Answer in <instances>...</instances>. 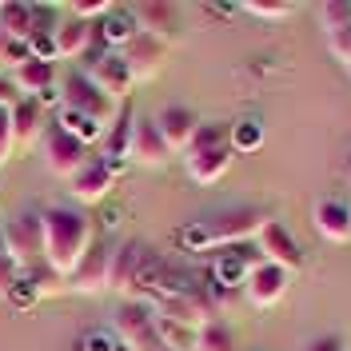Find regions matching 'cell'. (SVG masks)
Here are the masks:
<instances>
[{
  "label": "cell",
  "mask_w": 351,
  "mask_h": 351,
  "mask_svg": "<svg viewBox=\"0 0 351 351\" xmlns=\"http://www.w3.org/2000/svg\"><path fill=\"white\" fill-rule=\"evenodd\" d=\"M132 124H136V116H132L128 108H120V112H116V120L108 124V132H104V160H108L116 172H120V168H124V160H128Z\"/></svg>",
  "instance_id": "24"
},
{
  "label": "cell",
  "mask_w": 351,
  "mask_h": 351,
  "mask_svg": "<svg viewBox=\"0 0 351 351\" xmlns=\"http://www.w3.org/2000/svg\"><path fill=\"white\" fill-rule=\"evenodd\" d=\"M16 100H21V92L12 84V76H0V108H12Z\"/></svg>",
  "instance_id": "37"
},
{
  "label": "cell",
  "mask_w": 351,
  "mask_h": 351,
  "mask_svg": "<svg viewBox=\"0 0 351 351\" xmlns=\"http://www.w3.org/2000/svg\"><path fill=\"white\" fill-rule=\"evenodd\" d=\"M12 84H16L21 96L36 100V96H44L48 88H56V64H48V60H32V56H28V60L12 72Z\"/></svg>",
  "instance_id": "21"
},
{
  "label": "cell",
  "mask_w": 351,
  "mask_h": 351,
  "mask_svg": "<svg viewBox=\"0 0 351 351\" xmlns=\"http://www.w3.org/2000/svg\"><path fill=\"white\" fill-rule=\"evenodd\" d=\"M88 80L100 88L108 100H116V104H124L132 96V88H136V80H132V72H128V64H124L120 52H100V56L88 64Z\"/></svg>",
  "instance_id": "9"
},
{
  "label": "cell",
  "mask_w": 351,
  "mask_h": 351,
  "mask_svg": "<svg viewBox=\"0 0 351 351\" xmlns=\"http://www.w3.org/2000/svg\"><path fill=\"white\" fill-rule=\"evenodd\" d=\"M184 168L196 184H216L219 176L232 168V148H228V132L219 124H199L192 148L184 152Z\"/></svg>",
  "instance_id": "2"
},
{
  "label": "cell",
  "mask_w": 351,
  "mask_h": 351,
  "mask_svg": "<svg viewBox=\"0 0 351 351\" xmlns=\"http://www.w3.org/2000/svg\"><path fill=\"white\" fill-rule=\"evenodd\" d=\"M116 351H128V348H124V343H120V348H116Z\"/></svg>",
  "instance_id": "39"
},
{
  "label": "cell",
  "mask_w": 351,
  "mask_h": 351,
  "mask_svg": "<svg viewBox=\"0 0 351 351\" xmlns=\"http://www.w3.org/2000/svg\"><path fill=\"white\" fill-rule=\"evenodd\" d=\"M140 256H144V247H140V243H124V247H116V252H112V263H108V287H112V291L132 295L136 271H140Z\"/></svg>",
  "instance_id": "23"
},
{
  "label": "cell",
  "mask_w": 351,
  "mask_h": 351,
  "mask_svg": "<svg viewBox=\"0 0 351 351\" xmlns=\"http://www.w3.org/2000/svg\"><path fill=\"white\" fill-rule=\"evenodd\" d=\"M60 96H64V104H60V108L80 112V116H88V120L104 124V128H108L112 120H116V112L124 108V104L108 100L100 88L92 84V80H88V72H72L64 84H60Z\"/></svg>",
  "instance_id": "5"
},
{
  "label": "cell",
  "mask_w": 351,
  "mask_h": 351,
  "mask_svg": "<svg viewBox=\"0 0 351 351\" xmlns=\"http://www.w3.org/2000/svg\"><path fill=\"white\" fill-rule=\"evenodd\" d=\"M196 351H236V335L232 328L223 324V319H208V324H199L196 331Z\"/></svg>",
  "instance_id": "27"
},
{
  "label": "cell",
  "mask_w": 351,
  "mask_h": 351,
  "mask_svg": "<svg viewBox=\"0 0 351 351\" xmlns=\"http://www.w3.org/2000/svg\"><path fill=\"white\" fill-rule=\"evenodd\" d=\"M116 339L128 351H164L160 331H156V311L136 300L120 304V311H116Z\"/></svg>",
  "instance_id": "6"
},
{
  "label": "cell",
  "mask_w": 351,
  "mask_h": 351,
  "mask_svg": "<svg viewBox=\"0 0 351 351\" xmlns=\"http://www.w3.org/2000/svg\"><path fill=\"white\" fill-rule=\"evenodd\" d=\"M156 128L168 140L172 152H188L192 140H196V132H199V116L192 108H184V104H168V108L156 116Z\"/></svg>",
  "instance_id": "13"
},
{
  "label": "cell",
  "mask_w": 351,
  "mask_h": 351,
  "mask_svg": "<svg viewBox=\"0 0 351 351\" xmlns=\"http://www.w3.org/2000/svg\"><path fill=\"white\" fill-rule=\"evenodd\" d=\"M243 12H252V16H267V21H284V16H291V4H284V0H247Z\"/></svg>",
  "instance_id": "30"
},
{
  "label": "cell",
  "mask_w": 351,
  "mask_h": 351,
  "mask_svg": "<svg viewBox=\"0 0 351 351\" xmlns=\"http://www.w3.org/2000/svg\"><path fill=\"white\" fill-rule=\"evenodd\" d=\"M263 144V128H260V120H240V124H232L228 128V148H232V156L236 152H256Z\"/></svg>",
  "instance_id": "28"
},
{
  "label": "cell",
  "mask_w": 351,
  "mask_h": 351,
  "mask_svg": "<svg viewBox=\"0 0 351 351\" xmlns=\"http://www.w3.org/2000/svg\"><path fill=\"white\" fill-rule=\"evenodd\" d=\"M88 160H92V156H88V148L80 144V140H72V136L60 132L56 124H48V128H44V164H48V172H52V176L72 180Z\"/></svg>",
  "instance_id": "7"
},
{
  "label": "cell",
  "mask_w": 351,
  "mask_h": 351,
  "mask_svg": "<svg viewBox=\"0 0 351 351\" xmlns=\"http://www.w3.org/2000/svg\"><path fill=\"white\" fill-rule=\"evenodd\" d=\"M40 223H44V267L52 276L68 280L92 247V219L76 208L56 204V208L40 212Z\"/></svg>",
  "instance_id": "1"
},
{
  "label": "cell",
  "mask_w": 351,
  "mask_h": 351,
  "mask_svg": "<svg viewBox=\"0 0 351 351\" xmlns=\"http://www.w3.org/2000/svg\"><path fill=\"white\" fill-rule=\"evenodd\" d=\"M319 16H324V28L331 32H343V28H351V4H324L319 8Z\"/></svg>",
  "instance_id": "31"
},
{
  "label": "cell",
  "mask_w": 351,
  "mask_h": 351,
  "mask_svg": "<svg viewBox=\"0 0 351 351\" xmlns=\"http://www.w3.org/2000/svg\"><path fill=\"white\" fill-rule=\"evenodd\" d=\"M172 148H168V140L160 136L156 128V116H140L136 124H132V148H128V160L132 164H144V168H160V164H168L172 160Z\"/></svg>",
  "instance_id": "11"
},
{
  "label": "cell",
  "mask_w": 351,
  "mask_h": 351,
  "mask_svg": "<svg viewBox=\"0 0 351 351\" xmlns=\"http://www.w3.org/2000/svg\"><path fill=\"white\" fill-rule=\"evenodd\" d=\"M21 263L8 256V247H4V240H0V300H8L12 295V287H16V280H21Z\"/></svg>",
  "instance_id": "29"
},
{
  "label": "cell",
  "mask_w": 351,
  "mask_h": 351,
  "mask_svg": "<svg viewBox=\"0 0 351 351\" xmlns=\"http://www.w3.org/2000/svg\"><path fill=\"white\" fill-rule=\"evenodd\" d=\"M256 243H260V256L267 263H276V267H284L287 276L291 271H300L304 267V252H300V243H295V236L287 232L280 219H263L260 236H256Z\"/></svg>",
  "instance_id": "8"
},
{
  "label": "cell",
  "mask_w": 351,
  "mask_h": 351,
  "mask_svg": "<svg viewBox=\"0 0 351 351\" xmlns=\"http://www.w3.org/2000/svg\"><path fill=\"white\" fill-rule=\"evenodd\" d=\"M132 16L140 24V32H148V36H156V40H164V44H172L176 36H180V12H176L172 4L152 0V4L132 8Z\"/></svg>",
  "instance_id": "17"
},
{
  "label": "cell",
  "mask_w": 351,
  "mask_h": 351,
  "mask_svg": "<svg viewBox=\"0 0 351 351\" xmlns=\"http://www.w3.org/2000/svg\"><path fill=\"white\" fill-rule=\"evenodd\" d=\"M307 351H343V343H339L335 335H324V339H315V343H307Z\"/></svg>",
  "instance_id": "38"
},
{
  "label": "cell",
  "mask_w": 351,
  "mask_h": 351,
  "mask_svg": "<svg viewBox=\"0 0 351 351\" xmlns=\"http://www.w3.org/2000/svg\"><path fill=\"white\" fill-rule=\"evenodd\" d=\"M263 212L260 208H232V212H219L212 219H199L204 223V240L208 247H236L243 240H256L263 228Z\"/></svg>",
  "instance_id": "4"
},
{
  "label": "cell",
  "mask_w": 351,
  "mask_h": 351,
  "mask_svg": "<svg viewBox=\"0 0 351 351\" xmlns=\"http://www.w3.org/2000/svg\"><path fill=\"white\" fill-rule=\"evenodd\" d=\"M116 348H120V339L112 331H88L84 335V351H116Z\"/></svg>",
  "instance_id": "36"
},
{
  "label": "cell",
  "mask_w": 351,
  "mask_h": 351,
  "mask_svg": "<svg viewBox=\"0 0 351 351\" xmlns=\"http://www.w3.org/2000/svg\"><path fill=\"white\" fill-rule=\"evenodd\" d=\"M108 263H112V252H108V247H100V243H92V247H88V256L76 263V271L68 276L72 291H84V295L104 291V287H108Z\"/></svg>",
  "instance_id": "15"
},
{
  "label": "cell",
  "mask_w": 351,
  "mask_h": 351,
  "mask_svg": "<svg viewBox=\"0 0 351 351\" xmlns=\"http://www.w3.org/2000/svg\"><path fill=\"white\" fill-rule=\"evenodd\" d=\"M311 219H315V228H319L324 240H331V243L351 240V204H343V199H319Z\"/></svg>",
  "instance_id": "19"
},
{
  "label": "cell",
  "mask_w": 351,
  "mask_h": 351,
  "mask_svg": "<svg viewBox=\"0 0 351 351\" xmlns=\"http://www.w3.org/2000/svg\"><path fill=\"white\" fill-rule=\"evenodd\" d=\"M12 136H16V148H28V144H36V140L44 136V108H40V100L21 96V100L12 104Z\"/></svg>",
  "instance_id": "22"
},
{
  "label": "cell",
  "mask_w": 351,
  "mask_h": 351,
  "mask_svg": "<svg viewBox=\"0 0 351 351\" xmlns=\"http://www.w3.org/2000/svg\"><path fill=\"white\" fill-rule=\"evenodd\" d=\"M36 300H40V287H36V280H32V276H21V280H16V287H12V295H8V304L24 311V307H32Z\"/></svg>",
  "instance_id": "32"
},
{
  "label": "cell",
  "mask_w": 351,
  "mask_h": 351,
  "mask_svg": "<svg viewBox=\"0 0 351 351\" xmlns=\"http://www.w3.org/2000/svg\"><path fill=\"white\" fill-rule=\"evenodd\" d=\"M108 12H112L108 0H76V4H72V16H76V21H84V24L104 21Z\"/></svg>",
  "instance_id": "33"
},
{
  "label": "cell",
  "mask_w": 351,
  "mask_h": 351,
  "mask_svg": "<svg viewBox=\"0 0 351 351\" xmlns=\"http://www.w3.org/2000/svg\"><path fill=\"white\" fill-rule=\"evenodd\" d=\"M0 240L8 247V256L21 263V271L44 267V223L40 212H21L0 228Z\"/></svg>",
  "instance_id": "3"
},
{
  "label": "cell",
  "mask_w": 351,
  "mask_h": 351,
  "mask_svg": "<svg viewBox=\"0 0 351 351\" xmlns=\"http://www.w3.org/2000/svg\"><path fill=\"white\" fill-rule=\"evenodd\" d=\"M260 263H263L260 252H223V256H216V263H212V280H216V287L232 291V287L247 284V276H252Z\"/></svg>",
  "instance_id": "16"
},
{
  "label": "cell",
  "mask_w": 351,
  "mask_h": 351,
  "mask_svg": "<svg viewBox=\"0 0 351 351\" xmlns=\"http://www.w3.org/2000/svg\"><path fill=\"white\" fill-rule=\"evenodd\" d=\"M56 128L68 132L72 140H80L84 148H92V144H100L104 140V124H96V120H88V116H80V112H72V108H56Z\"/></svg>",
  "instance_id": "26"
},
{
  "label": "cell",
  "mask_w": 351,
  "mask_h": 351,
  "mask_svg": "<svg viewBox=\"0 0 351 351\" xmlns=\"http://www.w3.org/2000/svg\"><path fill=\"white\" fill-rule=\"evenodd\" d=\"M28 52H32V60L56 64V40H52V32H32L28 36Z\"/></svg>",
  "instance_id": "34"
},
{
  "label": "cell",
  "mask_w": 351,
  "mask_h": 351,
  "mask_svg": "<svg viewBox=\"0 0 351 351\" xmlns=\"http://www.w3.org/2000/svg\"><path fill=\"white\" fill-rule=\"evenodd\" d=\"M116 176H120V172L112 168L104 156H92V160H88L84 168H80V172L68 180V184H72V196L80 199V204H100V199L112 192Z\"/></svg>",
  "instance_id": "12"
},
{
  "label": "cell",
  "mask_w": 351,
  "mask_h": 351,
  "mask_svg": "<svg viewBox=\"0 0 351 351\" xmlns=\"http://www.w3.org/2000/svg\"><path fill=\"white\" fill-rule=\"evenodd\" d=\"M52 40H56V60H76V56H84L92 44H100L96 40V24H84V21H76V16L56 24Z\"/></svg>",
  "instance_id": "18"
},
{
  "label": "cell",
  "mask_w": 351,
  "mask_h": 351,
  "mask_svg": "<svg viewBox=\"0 0 351 351\" xmlns=\"http://www.w3.org/2000/svg\"><path fill=\"white\" fill-rule=\"evenodd\" d=\"M164 351H168V348H164Z\"/></svg>",
  "instance_id": "40"
},
{
  "label": "cell",
  "mask_w": 351,
  "mask_h": 351,
  "mask_svg": "<svg viewBox=\"0 0 351 351\" xmlns=\"http://www.w3.org/2000/svg\"><path fill=\"white\" fill-rule=\"evenodd\" d=\"M168 48H172V44L156 40L148 32H136V36L120 48V56H124V64H128L132 80H152L156 72L164 68V60H168Z\"/></svg>",
  "instance_id": "10"
},
{
  "label": "cell",
  "mask_w": 351,
  "mask_h": 351,
  "mask_svg": "<svg viewBox=\"0 0 351 351\" xmlns=\"http://www.w3.org/2000/svg\"><path fill=\"white\" fill-rule=\"evenodd\" d=\"M16 152V136H12V108H0V164H8V156Z\"/></svg>",
  "instance_id": "35"
},
{
  "label": "cell",
  "mask_w": 351,
  "mask_h": 351,
  "mask_svg": "<svg viewBox=\"0 0 351 351\" xmlns=\"http://www.w3.org/2000/svg\"><path fill=\"white\" fill-rule=\"evenodd\" d=\"M243 291H247V300H252L256 307H276V304H280V300L287 295V271L263 260L260 267L247 276Z\"/></svg>",
  "instance_id": "14"
},
{
  "label": "cell",
  "mask_w": 351,
  "mask_h": 351,
  "mask_svg": "<svg viewBox=\"0 0 351 351\" xmlns=\"http://www.w3.org/2000/svg\"><path fill=\"white\" fill-rule=\"evenodd\" d=\"M0 28H4L12 40H28V36L36 32V4H21V0L0 4Z\"/></svg>",
  "instance_id": "25"
},
{
  "label": "cell",
  "mask_w": 351,
  "mask_h": 351,
  "mask_svg": "<svg viewBox=\"0 0 351 351\" xmlns=\"http://www.w3.org/2000/svg\"><path fill=\"white\" fill-rule=\"evenodd\" d=\"M136 32H140V24H136V16H132L128 8H112L108 16L96 24V40H100L104 52H120Z\"/></svg>",
  "instance_id": "20"
}]
</instances>
